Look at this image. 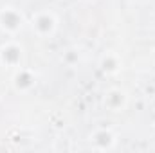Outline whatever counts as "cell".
Instances as JSON below:
<instances>
[{"instance_id": "obj_1", "label": "cell", "mask_w": 155, "mask_h": 153, "mask_svg": "<svg viewBox=\"0 0 155 153\" xmlns=\"http://www.w3.org/2000/svg\"><path fill=\"white\" fill-rule=\"evenodd\" d=\"M33 29H36L40 36H47L52 34L56 29V18L51 13H38L33 18Z\"/></svg>"}, {"instance_id": "obj_3", "label": "cell", "mask_w": 155, "mask_h": 153, "mask_svg": "<svg viewBox=\"0 0 155 153\" xmlns=\"http://www.w3.org/2000/svg\"><path fill=\"white\" fill-rule=\"evenodd\" d=\"M124 101H126V96H124L121 90H110V92L107 94V99H105V103H107L108 106H112L114 112H119V110L124 106Z\"/></svg>"}, {"instance_id": "obj_2", "label": "cell", "mask_w": 155, "mask_h": 153, "mask_svg": "<svg viewBox=\"0 0 155 153\" xmlns=\"http://www.w3.org/2000/svg\"><path fill=\"white\" fill-rule=\"evenodd\" d=\"M0 27L7 33H15L22 27V15L16 13L13 7H5L0 13Z\"/></svg>"}]
</instances>
